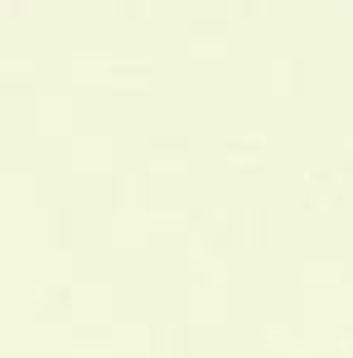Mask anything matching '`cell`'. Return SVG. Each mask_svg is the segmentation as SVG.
Listing matches in <instances>:
<instances>
[]
</instances>
